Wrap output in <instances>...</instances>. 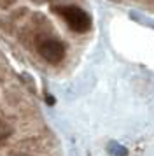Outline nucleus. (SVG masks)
Instances as JSON below:
<instances>
[{
	"instance_id": "f257e3e1",
	"label": "nucleus",
	"mask_w": 154,
	"mask_h": 156,
	"mask_svg": "<svg viewBox=\"0 0 154 156\" xmlns=\"http://www.w3.org/2000/svg\"><path fill=\"white\" fill-rule=\"evenodd\" d=\"M54 11L65 20V23L68 25V28L77 32V34H84V32H88L91 28V18L81 7L61 5V7H56Z\"/></svg>"
},
{
	"instance_id": "f03ea898",
	"label": "nucleus",
	"mask_w": 154,
	"mask_h": 156,
	"mask_svg": "<svg viewBox=\"0 0 154 156\" xmlns=\"http://www.w3.org/2000/svg\"><path fill=\"white\" fill-rule=\"evenodd\" d=\"M37 53L39 56L49 65H60L65 60V46H63L61 41L58 39H42L40 42L37 44Z\"/></svg>"
},
{
	"instance_id": "7ed1b4c3",
	"label": "nucleus",
	"mask_w": 154,
	"mask_h": 156,
	"mask_svg": "<svg viewBox=\"0 0 154 156\" xmlns=\"http://www.w3.org/2000/svg\"><path fill=\"white\" fill-rule=\"evenodd\" d=\"M12 4H14V0H0V7H9Z\"/></svg>"
},
{
	"instance_id": "20e7f679",
	"label": "nucleus",
	"mask_w": 154,
	"mask_h": 156,
	"mask_svg": "<svg viewBox=\"0 0 154 156\" xmlns=\"http://www.w3.org/2000/svg\"><path fill=\"white\" fill-rule=\"evenodd\" d=\"M112 2H117V0H112Z\"/></svg>"
}]
</instances>
